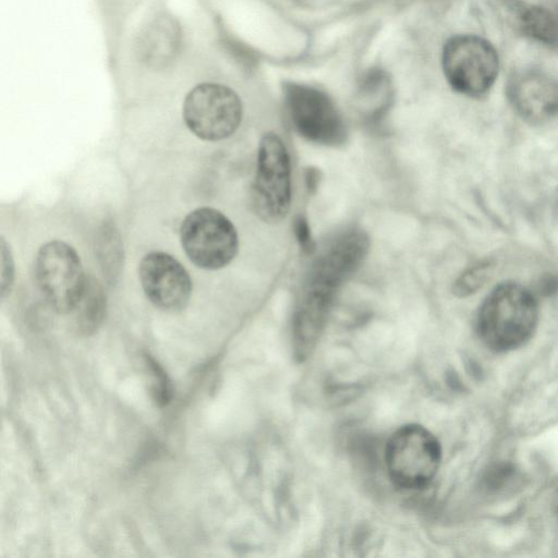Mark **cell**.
Segmentation results:
<instances>
[{"label": "cell", "mask_w": 558, "mask_h": 558, "mask_svg": "<svg viewBox=\"0 0 558 558\" xmlns=\"http://www.w3.org/2000/svg\"><path fill=\"white\" fill-rule=\"evenodd\" d=\"M36 278L49 305L59 313L72 312L85 287L81 259L69 244L51 241L36 258Z\"/></svg>", "instance_id": "cell-8"}, {"label": "cell", "mask_w": 558, "mask_h": 558, "mask_svg": "<svg viewBox=\"0 0 558 558\" xmlns=\"http://www.w3.org/2000/svg\"><path fill=\"white\" fill-rule=\"evenodd\" d=\"M369 243L368 234L360 228L341 231L313 263L307 284L337 292L360 268Z\"/></svg>", "instance_id": "cell-10"}, {"label": "cell", "mask_w": 558, "mask_h": 558, "mask_svg": "<svg viewBox=\"0 0 558 558\" xmlns=\"http://www.w3.org/2000/svg\"><path fill=\"white\" fill-rule=\"evenodd\" d=\"M506 94L514 112L527 123L543 124L558 117V78L547 70L530 66L514 71Z\"/></svg>", "instance_id": "cell-9"}, {"label": "cell", "mask_w": 558, "mask_h": 558, "mask_svg": "<svg viewBox=\"0 0 558 558\" xmlns=\"http://www.w3.org/2000/svg\"><path fill=\"white\" fill-rule=\"evenodd\" d=\"M138 276L147 299L163 311H179L190 300V275L179 260L167 253L145 255L140 263Z\"/></svg>", "instance_id": "cell-11"}, {"label": "cell", "mask_w": 558, "mask_h": 558, "mask_svg": "<svg viewBox=\"0 0 558 558\" xmlns=\"http://www.w3.org/2000/svg\"><path fill=\"white\" fill-rule=\"evenodd\" d=\"M284 95L291 121L302 137L332 147L345 143V123L325 93L311 86L290 84L286 87Z\"/></svg>", "instance_id": "cell-7"}, {"label": "cell", "mask_w": 558, "mask_h": 558, "mask_svg": "<svg viewBox=\"0 0 558 558\" xmlns=\"http://www.w3.org/2000/svg\"><path fill=\"white\" fill-rule=\"evenodd\" d=\"M514 27L524 36L546 45L558 41V20L547 9L517 0H506Z\"/></svg>", "instance_id": "cell-14"}, {"label": "cell", "mask_w": 558, "mask_h": 558, "mask_svg": "<svg viewBox=\"0 0 558 558\" xmlns=\"http://www.w3.org/2000/svg\"><path fill=\"white\" fill-rule=\"evenodd\" d=\"M183 119L187 128L205 141H220L231 136L242 120V104L229 87L203 83L186 95Z\"/></svg>", "instance_id": "cell-6"}, {"label": "cell", "mask_w": 558, "mask_h": 558, "mask_svg": "<svg viewBox=\"0 0 558 558\" xmlns=\"http://www.w3.org/2000/svg\"><path fill=\"white\" fill-rule=\"evenodd\" d=\"M385 456L391 481L399 487L416 489L434 478L440 464L441 449L429 430L410 424L390 437Z\"/></svg>", "instance_id": "cell-4"}, {"label": "cell", "mask_w": 558, "mask_h": 558, "mask_svg": "<svg viewBox=\"0 0 558 558\" xmlns=\"http://www.w3.org/2000/svg\"><path fill=\"white\" fill-rule=\"evenodd\" d=\"M180 43L181 29L177 21L167 15L156 17L138 37V59L149 68H165L175 58Z\"/></svg>", "instance_id": "cell-13"}, {"label": "cell", "mask_w": 558, "mask_h": 558, "mask_svg": "<svg viewBox=\"0 0 558 558\" xmlns=\"http://www.w3.org/2000/svg\"><path fill=\"white\" fill-rule=\"evenodd\" d=\"M488 263H477L465 269L453 282L452 293L465 298L475 293L486 281L489 274Z\"/></svg>", "instance_id": "cell-16"}, {"label": "cell", "mask_w": 558, "mask_h": 558, "mask_svg": "<svg viewBox=\"0 0 558 558\" xmlns=\"http://www.w3.org/2000/svg\"><path fill=\"white\" fill-rule=\"evenodd\" d=\"M147 365L153 374V393L158 404L165 405L171 398L170 381L163 369L151 360L147 359Z\"/></svg>", "instance_id": "cell-17"}, {"label": "cell", "mask_w": 558, "mask_h": 558, "mask_svg": "<svg viewBox=\"0 0 558 558\" xmlns=\"http://www.w3.org/2000/svg\"><path fill=\"white\" fill-rule=\"evenodd\" d=\"M181 244L196 266L215 270L235 257L239 238L235 227L222 213L204 207L193 210L183 220Z\"/></svg>", "instance_id": "cell-5"}, {"label": "cell", "mask_w": 558, "mask_h": 558, "mask_svg": "<svg viewBox=\"0 0 558 558\" xmlns=\"http://www.w3.org/2000/svg\"><path fill=\"white\" fill-rule=\"evenodd\" d=\"M293 232L301 251L311 255L316 248L314 238L307 218L304 215H298L293 222Z\"/></svg>", "instance_id": "cell-18"}, {"label": "cell", "mask_w": 558, "mask_h": 558, "mask_svg": "<svg viewBox=\"0 0 558 558\" xmlns=\"http://www.w3.org/2000/svg\"><path fill=\"white\" fill-rule=\"evenodd\" d=\"M13 279V263L10 250L7 248L4 240H1V294L8 293Z\"/></svg>", "instance_id": "cell-19"}, {"label": "cell", "mask_w": 558, "mask_h": 558, "mask_svg": "<svg viewBox=\"0 0 558 558\" xmlns=\"http://www.w3.org/2000/svg\"><path fill=\"white\" fill-rule=\"evenodd\" d=\"M441 61L449 85L456 92L473 98L489 92L499 71L496 49L476 35L451 37L444 47Z\"/></svg>", "instance_id": "cell-3"}, {"label": "cell", "mask_w": 558, "mask_h": 558, "mask_svg": "<svg viewBox=\"0 0 558 558\" xmlns=\"http://www.w3.org/2000/svg\"><path fill=\"white\" fill-rule=\"evenodd\" d=\"M335 295V291L307 284L295 308L292 323L293 351L300 362L307 359L314 351Z\"/></svg>", "instance_id": "cell-12"}, {"label": "cell", "mask_w": 558, "mask_h": 558, "mask_svg": "<svg viewBox=\"0 0 558 558\" xmlns=\"http://www.w3.org/2000/svg\"><path fill=\"white\" fill-rule=\"evenodd\" d=\"M537 323L535 293L521 283L507 281L496 286L482 302L476 329L487 348L505 352L526 342Z\"/></svg>", "instance_id": "cell-1"}, {"label": "cell", "mask_w": 558, "mask_h": 558, "mask_svg": "<svg viewBox=\"0 0 558 558\" xmlns=\"http://www.w3.org/2000/svg\"><path fill=\"white\" fill-rule=\"evenodd\" d=\"M74 310L82 331H92L100 324L106 311V295L101 284L93 277L86 278L83 293Z\"/></svg>", "instance_id": "cell-15"}, {"label": "cell", "mask_w": 558, "mask_h": 558, "mask_svg": "<svg viewBox=\"0 0 558 558\" xmlns=\"http://www.w3.org/2000/svg\"><path fill=\"white\" fill-rule=\"evenodd\" d=\"M292 199L291 163L283 141L272 132L263 135L252 185V206L267 223L284 219Z\"/></svg>", "instance_id": "cell-2"}]
</instances>
